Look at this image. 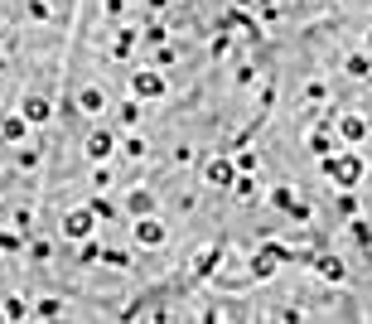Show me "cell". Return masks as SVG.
<instances>
[{
  "label": "cell",
  "mask_w": 372,
  "mask_h": 324,
  "mask_svg": "<svg viewBox=\"0 0 372 324\" xmlns=\"http://www.w3.org/2000/svg\"><path fill=\"white\" fill-rule=\"evenodd\" d=\"M343 242L358 247V252H372V218L353 213V218H348V227H343Z\"/></svg>",
  "instance_id": "obj_3"
},
{
  "label": "cell",
  "mask_w": 372,
  "mask_h": 324,
  "mask_svg": "<svg viewBox=\"0 0 372 324\" xmlns=\"http://www.w3.org/2000/svg\"><path fill=\"white\" fill-rule=\"evenodd\" d=\"M136 242H140V247H165V242H170V227L155 213H145V218H136Z\"/></svg>",
  "instance_id": "obj_2"
},
{
  "label": "cell",
  "mask_w": 372,
  "mask_h": 324,
  "mask_svg": "<svg viewBox=\"0 0 372 324\" xmlns=\"http://www.w3.org/2000/svg\"><path fill=\"white\" fill-rule=\"evenodd\" d=\"M0 131H5V140H19V136H24V121H15V116H5V126H0Z\"/></svg>",
  "instance_id": "obj_13"
},
{
  "label": "cell",
  "mask_w": 372,
  "mask_h": 324,
  "mask_svg": "<svg viewBox=\"0 0 372 324\" xmlns=\"http://www.w3.org/2000/svg\"><path fill=\"white\" fill-rule=\"evenodd\" d=\"M116 116H121V126H140V107H136V102H121Z\"/></svg>",
  "instance_id": "obj_11"
},
{
  "label": "cell",
  "mask_w": 372,
  "mask_h": 324,
  "mask_svg": "<svg viewBox=\"0 0 372 324\" xmlns=\"http://www.w3.org/2000/svg\"><path fill=\"white\" fill-rule=\"evenodd\" d=\"M319 170H324L329 179H339L343 189H358V184L368 179V165H363V155H348V150H343V155H324V160H319Z\"/></svg>",
  "instance_id": "obj_1"
},
{
  "label": "cell",
  "mask_w": 372,
  "mask_h": 324,
  "mask_svg": "<svg viewBox=\"0 0 372 324\" xmlns=\"http://www.w3.org/2000/svg\"><path fill=\"white\" fill-rule=\"evenodd\" d=\"M363 44H368V49H372V24H368V34H363Z\"/></svg>",
  "instance_id": "obj_14"
},
{
  "label": "cell",
  "mask_w": 372,
  "mask_h": 324,
  "mask_svg": "<svg viewBox=\"0 0 372 324\" xmlns=\"http://www.w3.org/2000/svg\"><path fill=\"white\" fill-rule=\"evenodd\" d=\"M34 315H44V320H54V315H63V300H58V295H44V300L34 305Z\"/></svg>",
  "instance_id": "obj_10"
},
{
  "label": "cell",
  "mask_w": 372,
  "mask_h": 324,
  "mask_svg": "<svg viewBox=\"0 0 372 324\" xmlns=\"http://www.w3.org/2000/svg\"><path fill=\"white\" fill-rule=\"evenodd\" d=\"M111 145H116V140H111V131H92V136H88V160L102 165V160L111 155Z\"/></svg>",
  "instance_id": "obj_6"
},
{
  "label": "cell",
  "mask_w": 372,
  "mask_h": 324,
  "mask_svg": "<svg viewBox=\"0 0 372 324\" xmlns=\"http://www.w3.org/2000/svg\"><path fill=\"white\" fill-rule=\"evenodd\" d=\"M131 88H136V97H165V88H170V83H165L155 68H140V73L131 78Z\"/></svg>",
  "instance_id": "obj_4"
},
{
  "label": "cell",
  "mask_w": 372,
  "mask_h": 324,
  "mask_svg": "<svg viewBox=\"0 0 372 324\" xmlns=\"http://www.w3.org/2000/svg\"><path fill=\"white\" fill-rule=\"evenodd\" d=\"M24 121H34V126H44V121H49V97H39V92H34V97L24 102Z\"/></svg>",
  "instance_id": "obj_7"
},
{
  "label": "cell",
  "mask_w": 372,
  "mask_h": 324,
  "mask_svg": "<svg viewBox=\"0 0 372 324\" xmlns=\"http://www.w3.org/2000/svg\"><path fill=\"white\" fill-rule=\"evenodd\" d=\"M19 315H24V300H15V295H10V300L0 305V320H19Z\"/></svg>",
  "instance_id": "obj_12"
},
{
  "label": "cell",
  "mask_w": 372,
  "mask_h": 324,
  "mask_svg": "<svg viewBox=\"0 0 372 324\" xmlns=\"http://www.w3.org/2000/svg\"><path fill=\"white\" fill-rule=\"evenodd\" d=\"M121 155H126V160H145V155H150V145H145L140 136H131V140L121 145Z\"/></svg>",
  "instance_id": "obj_9"
},
{
  "label": "cell",
  "mask_w": 372,
  "mask_h": 324,
  "mask_svg": "<svg viewBox=\"0 0 372 324\" xmlns=\"http://www.w3.org/2000/svg\"><path fill=\"white\" fill-rule=\"evenodd\" d=\"M63 232H68L73 242H83V237H92V213H88V209H73V213L63 218Z\"/></svg>",
  "instance_id": "obj_5"
},
{
  "label": "cell",
  "mask_w": 372,
  "mask_h": 324,
  "mask_svg": "<svg viewBox=\"0 0 372 324\" xmlns=\"http://www.w3.org/2000/svg\"><path fill=\"white\" fill-rule=\"evenodd\" d=\"M102 102H106V97H102V88H83V92H78V107L88 111V116L102 111Z\"/></svg>",
  "instance_id": "obj_8"
}]
</instances>
